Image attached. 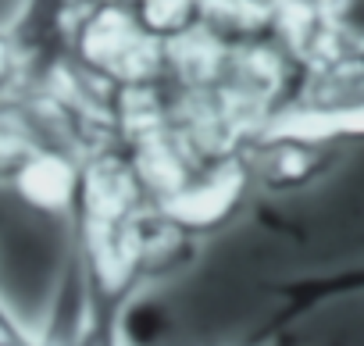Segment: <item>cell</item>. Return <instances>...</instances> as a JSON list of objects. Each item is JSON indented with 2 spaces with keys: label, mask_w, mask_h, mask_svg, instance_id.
<instances>
[{
  "label": "cell",
  "mask_w": 364,
  "mask_h": 346,
  "mask_svg": "<svg viewBox=\"0 0 364 346\" xmlns=\"http://www.w3.org/2000/svg\"><path fill=\"white\" fill-rule=\"evenodd\" d=\"M26 75V50L15 29H0V97H8Z\"/></svg>",
  "instance_id": "277c9868"
},
{
  "label": "cell",
  "mask_w": 364,
  "mask_h": 346,
  "mask_svg": "<svg viewBox=\"0 0 364 346\" xmlns=\"http://www.w3.org/2000/svg\"><path fill=\"white\" fill-rule=\"evenodd\" d=\"M275 293H279V307H275L272 318L254 332L250 346H264L268 339L286 335L289 328H296L300 321H307V318H311L314 310H321L325 303H336V300H346V296H364V264L304 275V279H293V282L279 286Z\"/></svg>",
  "instance_id": "7a4b0ae2"
},
{
  "label": "cell",
  "mask_w": 364,
  "mask_h": 346,
  "mask_svg": "<svg viewBox=\"0 0 364 346\" xmlns=\"http://www.w3.org/2000/svg\"><path fill=\"white\" fill-rule=\"evenodd\" d=\"M261 132L300 136L336 150L364 139V50L332 47L300 61L289 93Z\"/></svg>",
  "instance_id": "6da1fadb"
},
{
  "label": "cell",
  "mask_w": 364,
  "mask_h": 346,
  "mask_svg": "<svg viewBox=\"0 0 364 346\" xmlns=\"http://www.w3.org/2000/svg\"><path fill=\"white\" fill-rule=\"evenodd\" d=\"M314 15L321 36L318 54L332 47L364 50V0H314Z\"/></svg>",
  "instance_id": "3957f363"
}]
</instances>
